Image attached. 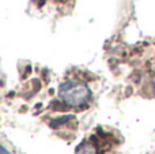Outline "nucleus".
Wrapping results in <instances>:
<instances>
[{"label": "nucleus", "instance_id": "obj_1", "mask_svg": "<svg viewBox=\"0 0 155 154\" xmlns=\"http://www.w3.org/2000/svg\"><path fill=\"white\" fill-rule=\"evenodd\" d=\"M59 97L68 106H83L91 97V90L86 83L79 81H67L60 85Z\"/></svg>", "mask_w": 155, "mask_h": 154}, {"label": "nucleus", "instance_id": "obj_2", "mask_svg": "<svg viewBox=\"0 0 155 154\" xmlns=\"http://www.w3.org/2000/svg\"><path fill=\"white\" fill-rule=\"evenodd\" d=\"M76 154H95V150H94V147L91 146V145L83 142L76 149Z\"/></svg>", "mask_w": 155, "mask_h": 154}, {"label": "nucleus", "instance_id": "obj_3", "mask_svg": "<svg viewBox=\"0 0 155 154\" xmlns=\"http://www.w3.org/2000/svg\"><path fill=\"white\" fill-rule=\"evenodd\" d=\"M2 154H8V153H7V150H5V147H4V146H2Z\"/></svg>", "mask_w": 155, "mask_h": 154}]
</instances>
